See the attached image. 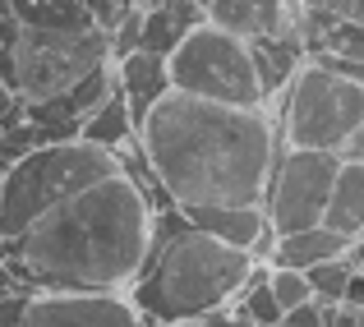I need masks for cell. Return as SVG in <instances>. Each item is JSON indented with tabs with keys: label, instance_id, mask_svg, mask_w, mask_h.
<instances>
[{
	"label": "cell",
	"instance_id": "836d02e7",
	"mask_svg": "<svg viewBox=\"0 0 364 327\" xmlns=\"http://www.w3.org/2000/svg\"><path fill=\"white\" fill-rule=\"evenodd\" d=\"M0 176H5V166H0Z\"/></svg>",
	"mask_w": 364,
	"mask_h": 327
},
{
	"label": "cell",
	"instance_id": "e0dca14e",
	"mask_svg": "<svg viewBox=\"0 0 364 327\" xmlns=\"http://www.w3.org/2000/svg\"><path fill=\"white\" fill-rule=\"evenodd\" d=\"M235 313H245L254 327H282V304H277L272 295V282H267V263H254V272H249V282L240 286V295L231 300Z\"/></svg>",
	"mask_w": 364,
	"mask_h": 327
},
{
	"label": "cell",
	"instance_id": "4dcf8cb0",
	"mask_svg": "<svg viewBox=\"0 0 364 327\" xmlns=\"http://www.w3.org/2000/svg\"><path fill=\"white\" fill-rule=\"evenodd\" d=\"M300 9H332V0H295Z\"/></svg>",
	"mask_w": 364,
	"mask_h": 327
},
{
	"label": "cell",
	"instance_id": "2e32d148",
	"mask_svg": "<svg viewBox=\"0 0 364 327\" xmlns=\"http://www.w3.org/2000/svg\"><path fill=\"white\" fill-rule=\"evenodd\" d=\"M23 28H102L83 0H9Z\"/></svg>",
	"mask_w": 364,
	"mask_h": 327
},
{
	"label": "cell",
	"instance_id": "30bf717a",
	"mask_svg": "<svg viewBox=\"0 0 364 327\" xmlns=\"http://www.w3.org/2000/svg\"><path fill=\"white\" fill-rule=\"evenodd\" d=\"M139 5H143L139 46L143 51L166 55V60L198 23H208V5L203 0H139Z\"/></svg>",
	"mask_w": 364,
	"mask_h": 327
},
{
	"label": "cell",
	"instance_id": "cb8c5ba5",
	"mask_svg": "<svg viewBox=\"0 0 364 327\" xmlns=\"http://www.w3.org/2000/svg\"><path fill=\"white\" fill-rule=\"evenodd\" d=\"M189 327H254L245 318V313H235L231 304H226V309H217V313H208V318H194Z\"/></svg>",
	"mask_w": 364,
	"mask_h": 327
},
{
	"label": "cell",
	"instance_id": "d4e9b609",
	"mask_svg": "<svg viewBox=\"0 0 364 327\" xmlns=\"http://www.w3.org/2000/svg\"><path fill=\"white\" fill-rule=\"evenodd\" d=\"M323 323L328 327H360V309H350V304H323Z\"/></svg>",
	"mask_w": 364,
	"mask_h": 327
},
{
	"label": "cell",
	"instance_id": "484cf974",
	"mask_svg": "<svg viewBox=\"0 0 364 327\" xmlns=\"http://www.w3.org/2000/svg\"><path fill=\"white\" fill-rule=\"evenodd\" d=\"M341 304H350V309H364V263H355V272H350V282H346V295H341Z\"/></svg>",
	"mask_w": 364,
	"mask_h": 327
},
{
	"label": "cell",
	"instance_id": "5b68a950",
	"mask_svg": "<svg viewBox=\"0 0 364 327\" xmlns=\"http://www.w3.org/2000/svg\"><path fill=\"white\" fill-rule=\"evenodd\" d=\"M364 124V83L341 79L304 60L277 97V129L286 148L341 152V143Z\"/></svg>",
	"mask_w": 364,
	"mask_h": 327
},
{
	"label": "cell",
	"instance_id": "3957f363",
	"mask_svg": "<svg viewBox=\"0 0 364 327\" xmlns=\"http://www.w3.org/2000/svg\"><path fill=\"white\" fill-rule=\"evenodd\" d=\"M254 263L258 258L249 249L208 235L180 208H161L152 217V245L129 286V300L139 304L143 327L194 323L226 309L249 282Z\"/></svg>",
	"mask_w": 364,
	"mask_h": 327
},
{
	"label": "cell",
	"instance_id": "f1b7e54d",
	"mask_svg": "<svg viewBox=\"0 0 364 327\" xmlns=\"http://www.w3.org/2000/svg\"><path fill=\"white\" fill-rule=\"evenodd\" d=\"M337 157H346V161H364V124H360L355 134H350L346 143H341V152H337Z\"/></svg>",
	"mask_w": 364,
	"mask_h": 327
},
{
	"label": "cell",
	"instance_id": "7c38bea8",
	"mask_svg": "<svg viewBox=\"0 0 364 327\" xmlns=\"http://www.w3.org/2000/svg\"><path fill=\"white\" fill-rule=\"evenodd\" d=\"M194 226H203L208 235L226 240L235 249H254L258 235H263L272 221H267L263 203H203V208H180Z\"/></svg>",
	"mask_w": 364,
	"mask_h": 327
},
{
	"label": "cell",
	"instance_id": "7402d4cb",
	"mask_svg": "<svg viewBox=\"0 0 364 327\" xmlns=\"http://www.w3.org/2000/svg\"><path fill=\"white\" fill-rule=\"evenodd\" d=\"M28 295H33V291H9V295H0V327H23Z\"/></svg>",
	"mask_w": 364,
	"mask_h": 327
},
{
	"label": "cell",
	"instance_id": "603a6c76",
	"mask_svg": "<svg viewBox=\"0 0 364 327\" xmlns=\"http://www.w3.org/2000/svg\"><path fill=\"white\" fill-rule=\"evenodd\" d=\"M282 327H328V323H323V304L304 300V304H295V309H286Z\"/></svg>",
	"mask_w": 364,
	"mask_h": 327
},
{
	"label": "cell",
	"instance_id": "9a60e30c",
	"mask_svg": "<svg viewBox=\"0 0 364 327\" xmlns=\"http://www.w3.org/2000/svg\"><path fill=\"white\" fill-rule=\"evenodd\" d=\"M79 139H88V143H102V148H111V152L129 148V143L139 139V120H134V111H129V102H124L120 83L107 92V102H102V107L92 111L88 120H83Z\"/></svg>",
	"mask_w": 364,
	"mask_h": 327
},
{
	"label": "cell",
	"instance_id": "83f0119b",
	"mask_svg": "<svg viewBox=\"0 0 364 327\" xmlns=\"http://www.w3.org/2000/svg\"><path fill=\"white\" fill-rule=\"evenodd\" d=\"M18 107H23V97H18V92L9 88V79L0 74V120H9V115H14Z\"/></svg>",
	"mask_w": 364,
	"mask_h": 327
},
{
	"label": "cell",
	"instance_id": "7a4b0ae2",
	"mask_svg": "<svg viewBox=\"0 0 364 327\" xmlns=\"http://www.w3.org/2000/svg\"><path fill=\"white\" fill-rule=\"evenodd\" d=\"M152 217L124 171L46 208L9 240V263L33 291H129L152 245Z\"/></svg>",
	"mask_w": 364,
	"mask_h": 327
},
{
	"label": "cell",
	"instance_id": "6da1fadb",
	"mask_svg": "<svg viewBox=\"0 0 364 327\" xmlns=\"http://www.w3.org/2000/svg\"><path fill=\"white\" fill-rule=\"evenodd\" d=\"M139 143L176 208L203 203H263L282 129L263 107H231L171 88L148 120Z\"/></svg>",
	"mask_w": 364,
	"mask_h": 327
},
{
	"label": "cell",
	"instance_id": "5bb4252c",
	"mask_svg": "<svg viewBox=\"0 0 364 327\" xmlns=\"http://www.w3.org/2000/svg\"><path fill=\"white\" fill-rule=\"evenodd\" d=\"M323 221H328L332 230H341V235H350V240L364 235V161H346V157H341Z\"/></svg>",
	"mask_w": 364,
	"mask_h": 327
},
{
	"label": "cell",
	"instance_id": "8fae6325",
	"mask_svg": "<svg viewBox=\"0 0 364 327\" xmlns=\"http://www.w3.org/2000/svg\"><path fill=\"white\" fill-rule=\"evenodd\" d=\"M116 83H120L124 102H129L134 120L143 124V120H148V111L171 92V60H166V55H157V51L134 46L129 55H120V60H116Z\"/></svg>",
	"mask_w": 364,
	"mask_h": 327
},
{
	"label": "cell",
	"instance_id": "8992f818",
	"mask_svg": "<svg viewBox=\"0 0 364 327\" xmlns=\"http://www.w3.org/2000/svg\"><path fill=\"white\" fill-rule=\"evenodd\" d=\"M171 88L231 107H267L249 42L217 23H198L171 51Z\"/></svg>",
	"mask_w": 364,
	"mask_h": 327
},
{
	"label": "cell",
	"instance_id": "ac0fdd59",
	"mask_svg": "<svg viewBox=\"0 0 364 327\" xmlns=\"http://www.w3.org/2000/svg\"><path fill=\"white\" fill-rule=\"evenodd\" d=\"M350 272H355V258L341 254V258H328V263L309 267V286H314V300L318 304H341V295H346V282Z\"/></svg>",
	"mask_w": 364,
	"mask_h": 327
},
{
	"label": "cell",
	"instance_id": "52a82bcc",
	"mask_svg": "<svg viewBox=\"0 0 364 327\" xmlns=\"http://www.w3.org/2000/svg\"><path fill=\"white\" fill-rule=\"evenodd\" d=\"M107 60H116L111 28H23L14 51V92L23 102L55 97Z\"/></svg>",
	"mask_w": 364,
	"mask_h": 327
},
{
	"label": "cell",
	"instance_id": "44dd1931",
	"mask_svg": "<svg viewBox=\"0 0 364 327\" xmlns=\"http://www.w3.org/2000/svg\"><path fill=\"white\" fill-rule=\"evenodd\" d=\"M83 5L92 9V18H97L102 28H116L124 14H129L134 5H139V0H83Z\"/></svg>",
	"mask_w": 364,
	"mask_h": 327
},
{
	"label": "cell",
	"instance_id": "9c48e42d",
	"mask_svg": "<svg viewBox=\"0 0 364 327\" xmlns=\"http://www.w3.org/2000/svg\"><path fill=\"white\" fill-rule=\"evenodd\" d=\"M23 327H143L129 291H33Z\"/></svg>",
	"mask_w": 364,
	"mask_h": 327
},
{
	"label": "cell",
	"instance_id": "4fadbf2b",
	"mask_svg": "<svg viewBox=\"0 0 364 327\" xmlns=\"http://www.w3.org/2000/svg\"><path fill=\"white\" fill-rule=\"evenodd\" d=\"M350 245H355L350 235H341V230H332L328 221H318V226H304V230H286V235L277 240V249H272V258H267V263H272V267H300V272H309V267L328 263V258L350 254Z\"/></svg>",
	"mask_w": 364,
	"mask_h": 327
},
{
	"label": "cell",
	"instance_id": "d6986e66",
	"mask_svg": "<svg viewBox=\"0 0 364 327\" xmlns=\"http://www.w3.org/2000/svg\"><path fill=\"white\" fill-rule=\"evenodd\" d=\"M267 282H272V295H277V304H282V313L295 309V304H304V300H314L309 272H300V267H272L267 263Z\"/></svg>",
	"mask_w": 364,
	"mask_h": 327
},
{
	"label": "cell",
	"instance_id": "4316f807",
	"mask_svg": "<svg viewBox=\"0 0 364 327\" xmlns=\"http://www.w3.org/2000/svg\"><path fill=\"white\" fill-rule=\"evenodd\" d=\"M9 291H33V286L14 272V263H9V258H0V295H9Z\"/></svg>",
	"mask_w": 364,
	"mask_h": 327
},
{
	"label": "cell",
	"instance_id": "ba28073f",
	"mask_svg": "<svg viewBox=\"0 0 364 327\" xmlns=\"http://www.w3.org/2000/svg\"><path fill=\"white\" fill-rule=\"evenodd\" d=\"M341 157L337 152H318V148H282L277 152V166L272 180H267V221L277 230H304V226H318L323 213H328V194H332V180H337Z\"/></svg>",
	"mask_w": 364,
	"mask_h": 327
},
{
	"label": "cell",
	"instance_id": "277c9868",
	"mask_svg": "<svg viewBox=\"0 0 364 327\" xmlns=\"http://www.w3.org/2000/svg\"><path fill=\"white\" fill-rule=\"evenodd\" d=\"M116 171H120V157L102 143H88V139L37 143L28 157H18L0 176V235L14 240L46 208L65 203L70 194L116 176Z\"/></svg>",
	"mask_w": 364,
	"mask_h": 327
},
{
	"label": "cell",
	"instance_id": "f546056e",
	"mask_svg": "<svg viewBox=\"0 0 364 327\" xmlns=\"http://www.w3.org/2000/svg\"><path fill=\"white\" fill-rule=\"evenodd\" d=\"M332 9H337V14H346V18H360V23H364V0H332Z\"/></svg>",
	"mask_w": 364,
	"mask_h": 327
},
{
	"label": "cell",
	"instance_id": "1f68e13d",
	"mask_svg": "<svg viewBox=\"0 0 364 327\" xmlns=\"http://www.w3.org/2000/svg\"><path fill=\"white\" fill-rule=\"evenodd\" d=\"M350 258H355V263H364V235L355 240V245H350Z\"/></svg>",
	"mask_w": 364,
	"mask_h": 327
},
{
	"label": "cell",
	"instance_id": "ffe728a7",
	"mask_svg": "<svg viewBox=\"0 0 364 327\" xmlns=\"http://www.w3.org/2000/svg\"><path fill=\"white\" fill-rule=\"evenodd\" d=\"M18 33H23V23H18L14 5H9V0H0V74L9 79V88H14V51H18Z\"/></svg>",
	"mask_w": 364,
	"mask_h": 327
},
{
	"label": "cell",
	"instance_id": "d6a6232c",
	"mask_svg": "<svg viewBox=\"0 0 364 327\" xmlns=\"http://www.w3.org/2000/svg\"><path fill=\"white\" fill-rule=\"evenodd\" d=\"M360 327H364V309H360Z\"/></svg>",
	"mask_w": 364,
	"mask_h": 327
}]
</instances>
